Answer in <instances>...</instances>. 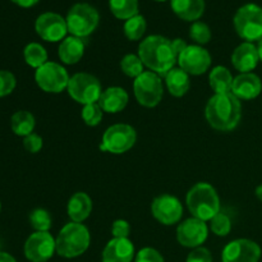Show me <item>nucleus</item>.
I'll use <instances>...</instances> for the list:
<instances>
[{
    "mask_svg": "<svg viewBox=\"0 0 262 262\" xmlns=\"http://www.w3.org/2000/svg\"><path fill=\"white\" fill-rule=\"evenodd\" d=\"M138 56L151 72L165 77L178 63L169 38L160 35L147 36L138 46Z\"/></svg>",
    "mask_w": 262,
    "mask_h": 262,
    "instance_id": "1",
    "label": "nucleus"
},
{
    "mask_svg": "<svg viewBox=\"0 0 262 262\" xmlns=\"http://www.w3.org/2000/svg\"><path fill=\"white\" fill-rule=\"evenodd\" d=\"M207 123L220 132H230L239 124L242 118V104L232 92L215 94L205 107Z\"/></svg>",
    "mask_w": 262,
    "mask_h": 262,
    "instance_id": "2",
    "label": "nucleus"
},
{
    "mask_svg": "<svg viewBox=\"0 0 262 262\" xmlns=\"http://www.w3.org/2000/svg\"><path fill=\"white\" fill-rule=\"evenodd\" d=\"M186 202L192 216L204 222H210L215 215L222 211L216 189L206 182L194 184L187 193Z\"/></svg>",
    "mask_w": 262,
    "mask_h": 262,
    "instance_id": "3",
    "label": "nucleus"
},
{
    "mask_svg": "<svg viewBox=\"0 0 262 262\" xmlns=\"http://www.w3.org/2000/svg\"><path fill=\"white\" fill-rule=\"evenodd\" d=\"M56 253L64 258H76L83 255L91 243V234L82 223H68L55 238Z\"/></svg>",
    "mask_w": 262,
    "mask_h": 262,
    "instance_id": "4",
    "label": "nucleus"
},
{
    "mask_svg": "<svg viewBox=\"0 0 262 262\" xmlns=\"http://www.w3.org/2000/svg\"><path fill=\"white\" fill-rule=\"evenodd\" d=\"M67 27L72 36L86 38L97 28L100 22L99 12L87 3H77L67 14Z\"/></svg>",
    "mask_w": 262,
    "mask_h": 262,
    "instance_id": "5",
    "label": "nucleus"
},
{
    "mask_svg": "<svg viewBox=\"0 0 262 262\" xmlns=\"http://www.w3.org/2000/svg\"><path fill=\"white\" fill-rule=\"evenodd\" d=\"M235 32L247 42L262 40V8L260 5L245 4L234 14Z\"/></svg>",
    "mask_w": 262,
    "mask_h": 262,
    "instance_id": "6",
    "label": "nucleus"
},
{
    "mask_svg": "<svg viewBox=\"0 0 262 262\" xmlns=\"http://www.w3.org/2000/svg\"><path fill=\"white\" fill-rule=\"evenodd\" d=\"M137 141L136 129L129 124L118 123L107 128L102 135L100 150L114 155H122L135 146Z\"/></svg>",
    "mask_w": 262,
    "mask_h": 262,
    "instance_id": "7",
    "label": "nucleus"
},
{
    "mask_svg": "<svg viewBox=\"0 0 262 262\" xmlns=\"http://www.w3.org/2000/svg\"><path fill=\"white\" fill-rule=\"evenodd\" d=\"M67 91L74 101L84 106V105L99 102L102 94V87L94 74L81 72L71 77Z\"/></svg>",
    "mask_w": 262,
    "mask_h": 262,
    "instance_id": "8",
    "label": "nucleus"
},
{
    "mask_svg": "<svg viewBox=\"0 0 262 262\" xmlns=\"http://www.w3.org/2000/svg\"><path fill=\"white\" fill-rule=\"evenodd\" d=\"M133 92L138 104L145 107H155L163 100V81L159 74L145 71L133 81Z\"/></svg>",
    "mask_w": 262,
    "mask_h": 262,
    "instance_id": "9",
    "label": "nucleus"
},
{
    "mask_svg": "<svg viewBox=\"0 0 262 262\" xmlns=\"http://www.w3.org/2000/svg\"><path fill=\"white\" fill-rule=\"evenodd\" d=\"M68 72L55 61H48L42 67L36 69L35 81L37 86L48 94H60L68 89L69 83Z\"/></svg>",
    "mask_w": 262,
    "mask_h": 262,
    "instance_id": "10",
    "label": "nucleus"
},
{
    "mask_svg": "<svg viewBox=\"0 0 262 262\" xmlns=\"http://www.w3.org/2000/svg\"><path fill=\"white\" fill-rule=\"evenodd\" d=\"M30 262H48L56 252L55 238L49 232H35L27 238L23 247Z\"/></svg>",
    "mask_w": 262,
    "mask_h": 262,
    "instance_id": "11",
    "label": "nucleus"
},
{
    "mask_svg": "<svg viewBox=\"0 0 262 262\" xmlns=\"http://www.w3.org/2000/svg\"><path fill=\"white\" fill-rule=\"evenodd\" d=\"M151 212L160 224L170 227L181 222L183 216V206L176 196L164 193L154 200L151 204Z\"/></svg>",
    "mask_w": 262,
    "mask_h": 262,
    "instance_id": "12",
    "label": "nucleus"
},
{
    "mask_svg": "<svg viewBox=\"0 0 262 262\" xmlns=\"http://www.w3.org/2000/svg\"><path fill=\"white\" fill-rule=\"evenodd\" d=\"M35 30L36 33L48 42L63 41L68 33L66 18L54 12H46L38 15L35 22Z\"/></svg>",
    "mask_w": 262,
    "mask_h": 262,
    "instance_id": "13",
    "label": "nucleus"
},
{
    "mask_svg": "<svg viewBox=\"0 0 262 262\" xmlns=\"http://www.w3.org/2000/svg\"><path fill=\"white\" fill-rule=\"evenodd\" d=\"M209 237V227L206 222L197 217H189L177 228V241L181 246L187 248L201 247Z\"/></svg>",
    "mask_w": 262,
    "mask_h": 262,
    "instance_id": "14",
    "label": "nucleus"
},
{
    "mask_svg": "<svg viewBox=\"0 0 262 262\" xmlns=\"http://www.w3.org/2000/svg\"><path fill=\"white\" fill-rule=\"evenodd\" d=\"M179 68L189 76H201L211 67V55L206 49L200 45H188L178 56Z\"/></svg>",
    "mask_w": 262,
    "mask_h": 262,
    "instance_id": "15",
    "label": "nucleus"
},
{
    "mask_svg": "<svg viewBox=\"0 0 262 262\" xmlns=\"http://www.w3.org/2000/svg\"><path fill=\"white\" fill-rule=\"evenodd\" d=\"M261 247L253 241L239 238L228 243L222 252L223 262H258Z\"/></svg>",
    "mask_w": 262,
    "mask_h": 262,
    "instance_id": "16",
    "label": "nucleus"
},
{
    "mask_svg": "<svg viewBox=\"0 0 262 262\" xmlns=\"http://www.w3.org/2000/svg\"><path fill=\"white\" fill-rule=\"evenodd\" d=\"M135 246L129 238H113L105 246L102 262H132L135 260Z\"/></svg>",
    "mask_w": 262,
    "mask_h": 262,
    "instance_id": "17",
    "label": "nucleus"
},
{
    "mask_svg": "<svg viewBox=\"0 0 262 262\" xmlns=\"http://www.w3.org/2000/svg\"><path fill=\"white\" fill-rule=\"evenodd\" d=\"M262 82L257 74L241 73L234 77L232 86V94L239 100H253L261 94Z\"/></svg>",
    "mask_w": 262,
    "mask_h": 262,
    "instance_id": "18",
    "label": "nucleus"
},
{
    "mask_svg": "<svg viewBox=\"0 0 262 262\" xmlns=\"http://www.w3.org/2000/svg\"><path fill=\"white\" fill-rule=\"evenodd\" d=\"M260 58H258L257 46L253 42L241 43L234 49L232 54V64L241 73H250L251 71L257 67Z\"/></svg>",
    "mask_w": 262,
    "mask_h": 262,
    "instance_id": "19",
    "label": "nucleus"
},
{
    "mask_svg": "<svg viewBox=\"0 0 262 262\" xmlns=\"http://www.w3.org/2000/svg\"><path fill=\"white\" fill-rule=\"evenodd\" d=\"M128 101H129V96H128L127 91L122 87L113 86L102 91L99 105L102 112L109 113V114H117L125 109Z\"/></svg>",
    "mask_w": 262,
    "mask_h": 262,
    "instance_id": "20",
    "label": "nucleus"
},
{
    "mask_svg": "<svg viewBox=\"0 0 262 262\" xmlns=\"http://www.w3.org/2000/svg\"><path fill=\"white\" fill-rule=\"evenodd\" d=\"M92 212V200L86 192H76L69 199L67 214L73 223H83Z\"/></svg>",
    "mask_w": 262,
    "mask_h": 262,
    "instance_id": "21",
    "label": "nucleus"
},
{
    "mask_svg": "<svg viewBox=\"0 0 262 262\" xmlns=\"http://www.w3.org/2000/svg\"><path fill=\"white\" fill-rule=\"evenodd\" d=\"M84 49H86V43L83 38L68 36L59 45L58 56L64 64L73 66L83 58Z\"/></svg>",
    "mask_w": 262,
    "mask_h": 262,
    "instance_id": "22",
    "label": "nucleus"
},
{
    "mask_svg": "<svg viewBox=\"0 0 262 262\" xmlns=\"http://www.w3.org/2000/svg\"><path fill=\"white\" fill-rule=\"evenodd\" d=\"M170 7L181 19L196 22L205 12V0H170Z\"/></svg>",
    "mask_w": 262,
    "mask_h": 262,
    "instance_id": "23",
    "label": "nucleus"
},
{
    "mask_svg": "<svg viewBox=\"0 0 262 262\" xmlns=\"http://www.w3.org/2000/svg\"><path fill=\"white\" fill-rule=\"evenodd\" d=\"M165 83L169 94L174 97L184 96L191 87L189 74L182 68H176V67L165 76Z\"/></svg>",
    "mask_w": 262,
    "mask_h": 262,
    "instance_id": "24",
    "label": "nucleus"
},
{
    "mask_svg": "<svg viewBox=\"0 0 262 262\" xmlns=\"http://www.w3.org/2000/svg\"><path fill=\"white\" fill-rule=\"evenodd\" d=\"M234 77L232 72L223 66H217L211 69L209 74L210 87L215 91V94H227L232 92V86Z\"/></svg>",
    "mask_w": 262,
    "mask_h": 262,
    "instance_id": "25",
    "label": "nucleus"
},
{
    "mask_svg": "<svg viewBox=\"0 0 262 262\" xmlns=\"http://www.w3.org/2000/svg\"><path fill=\"white\" fill-rule=\"evenodd\" d=\"M36 127V119L32 113L27 110H18L10 118V128L13 133L19 137H27Z\"/></svg>",
    "mask_w": 262,
    "mask_h": 262,
    "instance_id": "26",
    "label": "nucleus"
},
{
    "mask_svg": "<svg viewBox=\"0 0 262 262\" xmlns=\"http://www.w3.org/2000/svg\"><path fill=\"white\" fill-rule=\"evenodd\" d=\"M23 58L31 68L37 69L48 63V51L41 43L30 42L23 50Z\"/></svg>",
    "mask_w": 262,
    "mask_h": 262,
    "instance_id": "27",
    "label": "nucleus"
},
{
    "mask_svg": "<svg viewBox=\"0 0 262 262\" xmlns=\"http://www.w3.org/2000/svg\"><path fill=\"white\" fill-rule=\"evenodd\" d=\"M109 7L118 19H129L138 14V0H109Z\"/></svg>",
    "mask_w": 262,
    "mask_h": 262,
    "instance_id": "28",
    "label": "nucleus"
},
{
    "mask_svg": "<svg viewBox=\"0 0 262 262\" xmlns=\"http://www.w3.org/2000/svg\"><path fill=\"white\" fill-rule=\"evenodd\" d=\"M146 27H147V23H146L145 17L137 14L125 20L123 30H124V35L128 40L138 41L145 35Z\"/></svg>",
    "mask_w": 262,
    "mask_h": 262,
    "instance_id": "29",
    "label": "nucleus"
},
{
    "mask_svg": "<svg viewBox=\"0 0 262 262\" xmlns=\"http://www.w3.org/2000/svg\"><path fill=\"white\" fill-rule=\"evenodd\" d=\"M143 67L145 66H143L142 60L136 54H127L120 60V69L125 76L130 77V78L136 79L137 77H140L145 72Z\"/></svg>",
    "mask_w": 262,
    "mask_h": 262,
    "instance_id": "30",
    "label": "nucleus"
},
{
    "mask_svg": "<svg viewBox=\"0 0 262 262\" xmlns=\"http://www.w3.org/2000/svg\"><path fill=\"white\" fill-rule=\"evenodd\" d=\"M210 230L217 237H227L232 232V220L227 212L222 210L210 220Z\"/></svg>",
    "mask_w": 262,
    "mask_h": 262,
    "instance_id": "31",
    "label": "nucleus"
},
{
    "mask_svg": "<svg viewBox=\"0 0 262 262\" xmlns=\"http://www.w3.org/2000/svg\"><path fill=\"white\" fill-rule=\"evenodd\" d=\"M30 224L35 232H49L53 220L45 209H35L30 214Z\"/></svg>",
    "mask_w": 262,
    "mask_h": 262,
    "instance_id": "32",
    "label": "nucleus"
},
{
    "mask_svg": "<svg viewBox=\"0 0 262 262\" xmlns=\"http://www.w3.org/2000/svg\"><path fill=\"white\" fill-rule=\"evenodd\" d=\"M189 37L199 45H205L211 40V30L205 22L196 20L189 28Z\"/></svg>",
    "mask_w": 262,
    "mask_h": 262,
    "instance_id": "33",
    "label": "nucleus"
},
{
    "mask_svg": "<svg viewBox=\"0 0 262 262\" xmlns=\"http://www.w3.org/2000/svg\"><path fill=\"white\" fill-rule=\"evenodd\" d=\"M102 109L100 107L99 102H95V104H89L84 105L83 109H82V119L86 123V125L89 127H96L101 123L102 120Z\"/></svg>",
    "mask_w": 262,
    "mask_h": 262,
    "instance_id": "34",
    "label": "nucleus"
},
{
    "mask_svg": "<svg viewBox=\"0 0 262 262\" xmlns=\"http://www.w3.org/2000/svg\"><path fill=\"white\" fill-rule=\"evenodd\" d=\"M17 86L15 76L9 71H0V97L12 94Z\"/></svg>",
    "mask_w": 262,
    "mask_h": 262,
    "instance_id": "35",
    "label": "nucleus"
},
{
    "mask_svg": "<svg viewBox=\"0 0 262 262\" xmlns=\"http://www.w3.org/2000/svg\"><path fill=\"white\" fill-rule=\"evenodd\" d=\"M135 262H165L163 255L152 247H145L138 251Z\"/></svg>",
    "mask_w": 262,
    "mask_h": 262,
    "instance_id": "36",
    "label": "nucleus"
},
{
    "mask_svg": "<svg viewBox=\"0 0 262 262\" xmlns=\"http://www.w3.org/2000/svg\"><path fill=\"white\" fill-rule=\"evenodd\" d=\"M42 145H43L42 137L38 136L37 133H31L30 136L23 138V146H25V148L30 154L40 152L41 148H42Z\"/></svg>",
    "mask_w": 262,
    "mask_h": 262,
    "instance_id": "37",
    "label": "nucleus"
},
{
    "mask_svg": "<svg viewBox=\"0 0 262 262\" xmlns=\"http://www.w3.org/2000/svg\"><path fill=\"white\" fill-rule=\"evenodd\" d=\"M186 262H212V255L207 248L197 247L189 252Z\"/></svg>",
    "mask_w": 262,
    "mask_h": 262,
    "instance_id": "38",
    "label": "nucleus"
},
{
    "mask_svg": "<svg viewBox=\"0 0 262 262\" xmlns=\"http://www.w3.org/2000/svg\"><path fill=\"white\" fill-rule=\"evenodd\" d=\"M112 234L114 238H129L130 225L127 220L118 219L112 225Z\"/></svg>",
    "mask_w": 262,
    "mask_h": 262,
    "instance_id": "39",
    "label": "nucleus"
},
{
    "mask_svg": "<svg viewBox=\"0 0 262 262\" xmlns=\"http://www.w3.org/2000/svg\"><path fill=\"white\" fill-rule=\"evenodd\" d=\"M171 46H173V50L174 53H176V55L179 56L184 50H186L188 43L184 40H182V38H174V40L171 41Z\"/></svg>",
    "mask_w": 262,
    "mask_h": 262,
    "instance_id": "40",
    "label": "nucleus"
},
{
    "mask_svg": "<svg viewBox=\"0 0 262 262\" xmlns=\"http://www.w3.org/2000/svg\"><path fill=\"white\" fill-rule=\"evenodd\" d=\"M12 2L15 3L17 5H19V7L30 8V7H33V5L37 4L38 0H12Z\"/></svg>",
    "mask_w": 262,
    "mask_h": 262,
    "instance_id": "41",
    "label": "nucleus"
},
{
    "mask_svg": "<svg viewBox=\"0 0 262 262\" xmlns=\"http://www.w3.org/2000/svg\"><path fill=\"white\" fill-rule=\"evenodd\" d=\"M0 262H17V260L9 253L0 251Z\"/></svg>",
    "mask_w": 262,
    "mask_h": 262,
    "instance_id": "42",
    "label": "nucleus"
},
{
    "mask_svg": "<svg viewBox=\"0 0 262 262\" xmlns=\"http://www.w3.org/2000/svg\"><path fill=\"white\" fill-rule=\"evenodd\" d=\"M255 194H256V197H257V199L262 202V184H260V186H258L257 188H256Z\"/></svg>",
    "mask_w": 262,
    "mask_h": 262,
    "instance_id": "43",
    "label": "nucleus"
},
{
    "mask_svg": "<svg viewBox=\"0 0 262 262\" xmlns=\"http://www.w3.org/2000/svg\"><path fill=\"white\" fill-rule=\"evenodd\" d=\"M257 53H258V58H260V61H262V40L258 41L257 43Z\"/></svg>",
    "mask_w": 262,
    "mask_h": 262,
    "instance_id": "44",
    "label": "nucleus"
},
{
    "mask_svg": "<svg viewBox=\"0 0 262 262\" xmlns=\"http://www.w3.org/2000/svg\"><path fill=\"white\" fill-rule=\"evenodd\" d=\"M155 2H166V0H155Z\"/></svg>",
    "mask_w": 262,
    "mask_h": 262,
    "instance_id": "45",
    "label": "nucleus"
},
{
    "mask_svg": "<svg viewBox=\"0 0 262 262\" xmlns=\"http://www.w3.org/2000/svg\"><path fill=\"white\" fill-rule=\"evenodd\" d=\"M0 211H2V202H0Z\"/></svg>",
    "mask_w": 262,
    "mask_h": 262,
    "instance_id": "46",
    "label": "nucleus"
}]
</instances>
